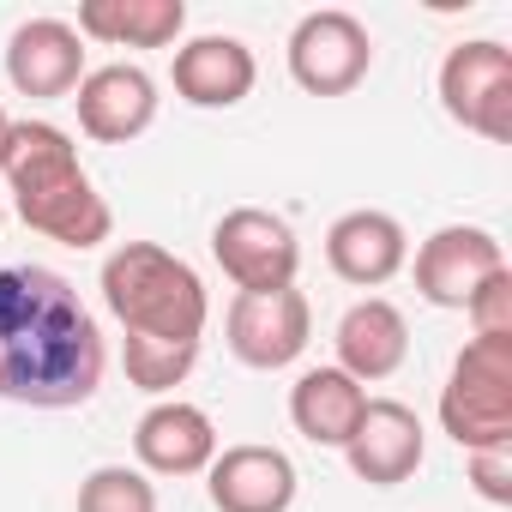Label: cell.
Returning <instances> with one entry per match:
<instances>
[{"instance_id":"8fae6325","label":"cell","mask_w":512,"mask_h":512,"mask_svg":"<svg viewBox=\"0 0 512 512\" xmlns=\"http://www.w3.org/2000/svg\"><path fill=\"white\" fill-rule=\"evenodd\" d=\"M85 37L67 25V19H25L13 37H7V79L19 97L31 103H55V97H73L79 79H85Z\"/></svg>"},{"instance_id":"7402d4cb","label":"cell","mask_w":512,"mask_h":512,"mask_svg":"<svg viewBox=\"0 0 512 512\" xmlns=\"http://www.w3.org/2000/svg\"><path fill=\"white\" fill-rule=\"evenodd\" d=\"M464 314H470V332H476V338H512V266L494 272V278L464 302Z\"/></svg>"},{"instance_id":"ba28073f","label":"cell","mask_w":512,"mask_h":512,"mask_svg":"<svg viewBox=\"0 0 512 512\" xmlns=\"http://www.w3.org/2000/svg\"><path fill=\"white\" fill-rule=\"evenodd\" d=\"M223 338H229V356L241 368H260V374H278L290 368L308 338H314V308L302 290H266V296H235L229 314H223Z\"/></svg>"},{"instance_id":"9a60e30c","label":"cell","mask_w":512,"mask_h":512,"mask_svg":"<svg viewBox=\"0 0 512 512\" xmlns=\"http://www.w3.org/2000/svg\"><path fill=\"white\" fill-rule=\"evenodd\" d=\"M326 266L356 290H380L410 266V235L392 211H374V205L344 211L326 229Z\"/></svg>"},{"instance_id":"6da1fadb","label":"cell","mask_w":512,"mask_h":512,"mask_svg":"<svg viewBox=\"0 0 512 512\" xmlns=\"http://www.w3.org/2000/svg\"><path fill=\"white\" fill-rule=\"evenodd\" d=\"M109 368L79 290L49 266H0V398L25 410H79Z\"/></svg>"},{"instance_id":"3957f363","label":"cell","mask_w":512,"mask_h":512,"mask_svg":"<svg viewBox=\"0 0 512 512\" xmlns=\"http://www.w3.org/2000/svg\"><path fill=\"white\" fill-rule=\"evenodd\" d=\"M103 308L121 320V344H169V350H199L211 296L205 278L181 260V253L157 241H121L103 260Z\"/></svg>"},{"instance_id":"8992f818","label":"cell","mask_w":512,"mask_h":512,"mask_svg":"<svg viewBox=\"0 0 512 512\" xmlns=\"http://www.w3.org/2000/svg\"><path fill=\"white\" fill-rule=\"evenodd\" d=\"M211 253L223 278L235 284V296H266V290H296L302 272V241L296 229L266 211V205H235L217 217L211 229Z\"/></svg>"},{"instance_id":"e0dca14e","label":"cell","mask_w":512,"mask_h":512,"mask_svg":"<svg viewBox=\"0 0 512 512\" xmlns=\"http://www.w3.org/2000/svg\"><path fill=\"white\" fill-rule=\"evenodd\" d=\"M332 344H338V362L332 368H344L356 386H374V380H392L410 362V320L386 296H362L338 320Z\"/></svg>"},{"instance_id":"ffe728a7","label":"cell","mask_w":512,"mask_h":512,"mask_svg":"<svg viewBox=\"0 0 512 512\" xmlns=\"http://www.w3.org/2000/svg\"><path fill=\"white\" fill-rule=\"evenodd\" d=\"M79 512H157V482L139 464H97L79 482Z\"/></svg>"},{"instance_id":"4fadbf2b","label":"cell","mask_w":512,"mask_h":512,"mask_svg":"<svg viewBox=\"0 0 512 512\" xmlns=\"http://www.w3.org/2000/svg\"><path fill=\"white\" fill-rule=\"evenodd\" d=\"M79 103V127L97 139V145H127L139 139L151 121H157V79L133 61H109V67H91L73 91Z\"/></svg>"},{"instance_id":"9c48e42d","label":"cell","mask_w":512,"mask_h":512,"mask_svg":"<svg viewBox=\"0 0 512 512\" xmlns=\"http://www.w3.org/2000/svg\"><path fill=\"white\" fill-rule=\"evenodd\" d=\"M494 272H506V247L494 229H476V223H446L416 247V296L446 314H464V302Z\"/></svg>"},{"instance_id":"5bb4252c","label":"cell","mask_w":512,"mask_h":512,"mask_svg":"<svg viewBox=\"0 0 512 512\" xmlns=\"http://www.w3.org/2000/svg\"><path fill=\"white\" fill-rule=\"evenodd\" d=\"M133 458L145 476H205L217 458V422L187 398H157L133 428Z\"/></svg>"},{"instance_id":"7c38bea8","label":"cell","mask_w":512,"mask_h":512,"mask_svg":"<svg viewBox=\"0 0 512 512\" xmlns=\"http://www.w3.org/2000/svg\"><path fill=\"white\" fill-rule=\"evenodd\" d=\"M422 452H428V434H422V416L398 398H368L356 434L344 440V458L350 470L368 482V488H398L422 470Z\"/></svg>"},{"instance_id":"52a82bcc","label":"cell","mask_w":512,"mask_h":512,"mask_svg":"<svg viewBox=\"0 0 512 512\" xmlns=\"http://www.w3.org/2000/svg\"><path fill=\"white\" fill-rule=\"evenodd\" d=\"M284 55H290V79L308 97H350L374 67V37L356 13L320 7V13H302Z\"/></svg>"},{"instance_id":"5b68a950","label":"cell","mask_w":512,"mask_h":512,"mask_svg":"<svg viewBox=\"0 0 512 512\" xmlns=\"http://www.w3.org/2000/svg\"><path fill=\"white\" fill-rule=\"evenodd\" d=\"M440 109L488 139V145H506L512 139V49L494 43V37H470V43H452L446 61H440Z\"/></svg>"},{"instance_id":"cb8c5ba5","label":"cell","mask_w":512,"mask_h":512,"mask_svg":"<svg viewBox=\"0 0 512 512\" xmlns=\"http://www.w3.org/2000/svg\"><path fill=\"white\" fill-rule=\"evenodd\" d=\"M7 133H13V115H7V109H0V145H7Z\"/></svg>"},{"instance_id":"30bf717a","label":"cell","mask_w":512,"mask_h":512,"mask_svg":"<svg viewBox=\"0 0 512 512\" xmlns=\"http://www.w3.org/2000/svg\"><path fill=\"white\" fill-rule=\"evenodd\" d=\"M296 464L284 446H260V440H241V446H217L211 470H205V494L217 512H290L296 506Z\"/></svg>"},{"instance_id":"d4e9b609","label":"cell","mask_w":512,"mask_h":512,"mask_svg":"<svg viewBox=\"0 0 512 512\" xmlns=\"http://www.w3.org/2000/svg\"><path fill=\"white\" fill-rule=\"evenodd\" d=\"M0 229H7V193H0Z\"/></svg>"},{"instance_id":"ac0fdd59","label":"cell","mask_w":512,"mask_h":512,"mask_svg":"<svg viewBox=\"0 0 512 512\" xmlns=\"http://www.w3.org/2000/svg\"><path fill=\"white\" fill-rule=\"evenodd\" d=\"M362 410H368V386H356V380H350L344 368H332V362L296 374V386H290V422H296V434H302L308 446L344 452V440L356 434Z\"/></svg>"},{"instance_id":"603a6c76","label":"cell","mask_w":512,"mask_h":512,"mask_svg":"<svg viewBox=\"0 0 512 512\" xmlns=\"http://www.w3.org/2000/svg\"><path fill=\"white\" fill-rule=\"evenodd\" d=\"M464 464H470V482H476V494H482V500H494V506H512V446L464 452Z\"/></svg>"},{"instance_id":"2e32d148","label":"cell","mask_w":512,"mask_h":512,"mask_svg":"<svg viewBox=\"0 0 512 512\" xmlns=\"http://www.w3.org/2000/svg\"><path fill=\"white\" fill-rule=\"evenodd\" d=\"M175 97L187 109H235L253 79H260V61H253V49L241 37H193L175 49Z\"/></svg>"},{"instance_id":"277c9868","label":"cell","mask_w":512,"mask_h":512,"mask_svg":"<svg viewBox=\"0 0 512 512\" xmlns=\"http://www.w3.org/2000/svg\"><path fill=\"white\" fill-rule=\"evenodd\" d=\"M440 428L464 452L512 446V338H470L440 386Z\"/></svg>"},{"instance_id":"7a4b0ae2","label":"cell","mask_w":512,"mask_h":512,"mask_svg":"<svg viewBox=\"0 0 512 512\" xmlns=\"http://www.w3.org/2000/svg\"><path fill=\"white\" fill-rule=\"evenodd\" d=\"M0 193L13 199L19 223L61 247H103L115 235V211L79 163V145L55 121H13L0 145Z\"/></svg>"},{"instance_id":"44dd1931","label":"cell","mask_w":512,"mask_h":512,"mask_svg":"<svg viewBox=\"0 0 512 512\" xmlns=\"http://www.w3.org/2000/svg\"><path fill=\"white\" fill-rule=\"evenodd\" d=\"M121 362H127V380H133L139 392L169 398V392L193 374L199 350H169V344H121Z\"/></svg>"},{"instance_id":"d6986e66","label":"cell","mask_w":512,"mask_h":512,"mask_svg":"<svg viewBox=\"0 0 512 512\" xmlns=\"http://www.w3.org/2000/svg\"><path fill=\"white\" fill-rule=\"evenodd\" d=\"M73 31L109 49H169L187 31V7L181 0H85Z\"/></svg>"}]
</instances>
